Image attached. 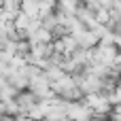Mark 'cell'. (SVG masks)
Returning <instances> with one entry per match:
<instances>
[{"mask_svg": "<svg viewBox=\"0 0 121 121\" xmlns=\"http://www.w3.org/2000/svg\"><path fill=\"white\" fill-rule=\"evenodd\" d=\"M91 108L89 106H83V104H68V117L72 121H87L89 117H91Z\"/></svg>", "mask_w": 121, "mask_h": 121, "instance_id": "cell-1", "label": "cell"}]
</instances>
